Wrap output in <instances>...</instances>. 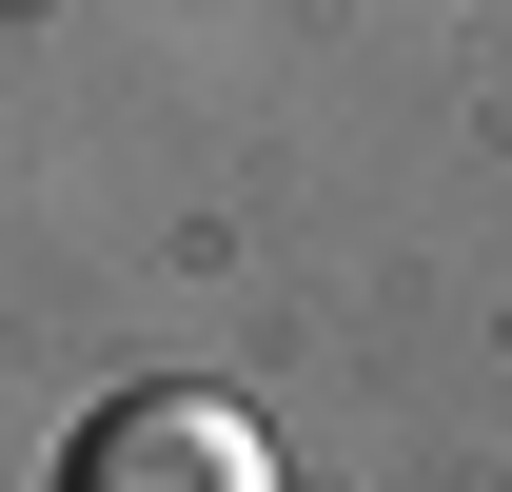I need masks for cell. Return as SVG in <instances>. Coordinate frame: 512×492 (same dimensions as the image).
Segmentation results:
<instances>
[{
    "mask_svg": "<svg viewBox=\"0 0 512 492\" xmlns=\"http://www.w3.org/2000/svg\"><path fill=\"white\" fill-rule=\"evenodd\" d=\"M60 492H276V453H256V414L237 394H99L79 414V453H60Z\"/></svg>",
    "mask_w": 512,
    "mask_h": 492,
    "instance_id": "1",
    "label": "cell"
},
{
    "mask_svg": "<svg viewBox=\"0 0 512 492\" xmlns=\"http://www.w3.org/2000/svg\"><path fill=\"white\" fill-rule=\"evenodd\" d=\"M0 20H20V0H0Z\"/></svg>",
    "mask_w": 512,
    "mask_h": 492,
    "instance_id": "2",
    "label": "cell"
}]
</instances>
